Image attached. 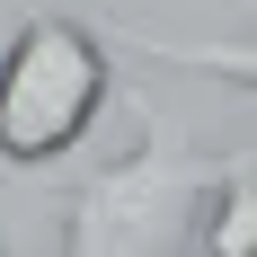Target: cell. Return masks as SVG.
I'll list each match as a JSON object with an SVG mask.
<instances>
[{
  "mask_svg": "<svg viewBox=\"0 0 257 257\" xmlns=\"http://www.w3.org/2000/svg\"><path fill=\"white\" fill-rule=\"evenodd\" d=\"M106 89H115V62H106V27H80L62 9H36V18L9 36L0 53V160L9 169H53L71 160L106 115Z\"/></svg>",
  "mask_w": 257,
  "mask_h": 257,
  "instance_id": "7a4b0ae2",
  "label": "cell"
},
{
  "mask_svg": "<svg viewBox=\"0 0 257 257\" xmlns=\"http://www.w3.org/2000/svg\"><path fill=\"white\" fill-rule=\"evenodd\" d=\"M195 239L204 248H257V142H239V151H222V178H213V204L204 222H195Z\"/></svg>",
  "mask_w": 257,
  "mask_h": 257,
  "instance_id": "277c9868",
  "label": "cell"
},
{
  "mask_svg": "<svg viewBox=\"0 0 257 257\" xmlns=\"http://www.w3.org/2000/svg\"><path fill=\"white\" fill-rule=\"evenodd\" d=\"M124 106L142 115V142L71 186V204H62V248L71 257H160V248H186L195 222H204V204H213L222 151H186L178 133L151 115V98H124Z\"/></svg>",
  "mask_w": 257,
  "mask_h": 257,
  "instance_id": "6da1fadb",
  "label": "cell"
},
{
  "mask_svg": "<svg viewBox=\"0 0 257 257\" xmlns=\"http://www.w3.org/2000/svg\"><path fill=\"white\" fill-rule=\"evenodd\" d=\"M106 45H133V53H151V62H178V71L231 80V89H248V98H257V36H248V45H204V36H151V27L115 18V27H106Z\"/></svg>",
  "mask_w": 257,
  "mask_h": 257,
  "instance_id": "3957f363",
  "label": "cell"
}]
</instances>
